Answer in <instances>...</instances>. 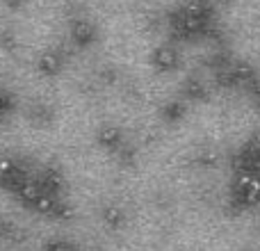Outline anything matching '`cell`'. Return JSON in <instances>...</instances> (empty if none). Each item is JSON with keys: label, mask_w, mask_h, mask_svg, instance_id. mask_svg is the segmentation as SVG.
<instances>
[{"label": "cell", "mask_w": 260, "mask_h": 251, "mask_svg": "<svg viewBox=\"0 0 260 251\" xmlns=\"http://www.w3.org/2000/svg\"><path fill=\"white\" fill-rule=\"evenodd\" d=\"M231 197L238 208H253L260 203V174L258 171H235Z\"/></svg>", "instance_id": "obj_1"}, {"label": "cell", "mask_w": 260, "mask_h": 251, "mask_svg": "<svg viewBox=\"0 0 260 251\" xmlns=\"http://www.w3.org/2000/svg\"><path fill=\"white\" fill-rule=\"evenodd\" d=\"M71 39L76 46H80V48H85V46H89L91 41H94L96 37V30L94 25H91V21H87V18H76V21L71 23Z\"/></svg>", "instance_id": "obj_2"}, {"label": "cell", "mask_w": 260, "mask_h": 251, "mask_svg": "<svg viewBox=\"0 0 260 251\" xmlns=\"http://www.w3.org/2000/svg\"><path fill=\"white\" fill-rule=\"evenodd\" d=\"M151 62L157 71H171V69H176V64H178V50H176L174 46H160V48L153 53Z\"/></svg>", "instance_id": "obj_3"}, {"label": "cell", "mask_w": 260, "mask_h": 251, "mask_svg": "<svg viewBox=\"0 0 260 251\" xmlns=\"http://www.w3.org/2000/svg\"><path fill=\"white\" fill-rule=\"evenodd\" d=\"M64 57L59 55V50H46L39 57V71L46 73V76H55V73L62 71Z\"/></svg>", "instance_id": "obj_4"}, {"label": "cell", "mask_w": 260, "mask_h": 251, "mask_svg": "<svg viewBox=\"0 0 260 251\" xmlns=\"http://www.w3.org/2000/svg\"><path fill=\"white\" fill-rule=\"evenodd\" d=\"M101 142H103V146H108V148H119L121 146V133H119V128L105 125V128L101 130Z\"/></svg>", "instance_id": "obj_5"}, {"label": "cell", "mask_w": 260, "mask_h": 251, "mask_svg": "<svg viewBox=\"0 0 260 251\" xmlns=\"http://www.w3.org/2000/svg\"><path fill=\"white\" fill-rule=\"evenodd\" d=\"M105 222H112L114 226H119L123 222V212L119 210V208H110V210H105Z\"/></svg>", "instance_id": "obj_6"}, {"label": "cell", "mask_w": 260, "mask_h": 251, "mask_svg": "<svg viewBox=\"0 0 260 251\" xmlns=\"http://www.w3.org/2000/svg\"><path fill=\"white\" fill-rule=\"evenodd\" d=\"M9 108H12V99H9L7 91L0 89V117H5V112H7Z\"/></svg>", "instance_id": "obj_7"}, {"label": "cell", "mask_w": 260, "mask_h": 251, "mask_svg": "<svg viewBox=\"0 0 260 251\" xmlns=\"http://www.w3.org/2000/svg\"><path fill=\"white\" fill-rule=\"evenodd\" d=\"M46 251H78V249H73L71 244H67V242H53L46 247Z\"/></svg>", "instance_id": "obj_8"}, {"label": "cell", "mask_w": 260, "mask_h": 251, "mask_svg": "<svg viewBox=\"0 0 260 251\" xmlns=\"http://www.w3.org/2000/svg\"><path fill=\"white\" fill-rule=\"evenodd\" d=\"M249 89H251L253 99H256V101H258V103H260V78H258V76H256V78H253V80H251V82H249Z\"/></svg>", "instance_id": "obj_9"}, {"label": "cell", "mask_w": 260, "mask_h": 251, "mask_svg": "<svg viewBox=\"0 0 260 251\" xmlns=\"http://www.w3.org/2000/svg\"><path fill=\"white\" fill-rule=\"evenodd\" d=\"M224 3H233V0H224Z\"/></svg>", "instance_id": "obj_10"}]
</instances>
